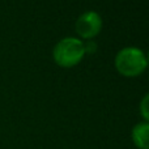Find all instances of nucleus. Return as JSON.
Here are the masks:
<instances>
[{
	"mask_svg": "<svg viewBox=\"0 0 149 149\" xmlns=\"http://www.w3.org/2000/svg\"><path fill=\"white\" fill-rule=\"evenodd\" d=\"M84 50H85V54H86V52L94 54L95 50H97V45H95V42H93L92 39H89V41H86L84 43Z\"/></svg>",
	"mask_w": 149,
	"mask_h": 149,
	"instance_id": "6",
	"label": "nucleus"
},
{
	"mask_svg": "<svg viewBox=\"0 0 149 149\" xmlns=\"http://www.w3.org/2000/svg\"><path fill=\"white\" fill-rule=\"evenodd\" d=\"M84 55V42L73 37L60 39L52 50V58L55 63L63 68H71L79 64Z\"/></svg>",
	"mask_w": 149,
	"mask_h": 149,
	"instance_id": "1",
	"label": "nucleus"
},
{
	"mask_svg": "<svg viewBox=\"0 0 149 149\" xmlns=\"http://www.w3.org/2000/svg\"><path fill=\"white\" fill-rule=\"evenodd\" d=\"M147 62H148V64H149V51H148V56H147Z\"/></svg>",
	"mask_w": 149,
	"mask_h": 149,
	"instance_id": "7",
	"label": "nucleus"
},
{
	"mask_svg": "<svg viewBox=\"0 0 149 149\" xmlns=\"http://www.w3.org/2000/svg\"><path fill=\"white\" fill-rule=\"evenodd\" d=\"M74 28H76V33L81 38L89 41L100 34L102 29V18L97 12L89 10V12L82 13L77 18Z\"/></svg>",
	"mask_w": 149,
	"mask_h": 149,
	"instance_id": "3",
	"label": "nucleus"
},
{
	"mask_svg": "<svg viewBox=\"0 0 149 149\" xmlns=\"http://www.w3.org/2000/svg\"><path fill=\"white\" fill-rule=\"evenodd\" d=\"M131 139L139 149H149V123L141 122L132 128Z\"/></svg>",
	"mask_w": 149,
	"mask_h": 149,
	"instance_id": "4",
	"label": "nucleus"
},
{
	"mask_svg": "<svg viewBox=\"0 0 149 149\" xmlns=\"http://www.w3.org/2000/svg\"><path fill=\"white\" fill-rule=\"evenodd\" d=\"M140 114L144 118V120L149 123V93L144 95V98L140 102Z\"/></svg>",
	"mask_w": 149,
	"mask_h": 149,
	"instance_id": "5",
	"label": "nucleus"
},
{
	"mask_svg": "<svg viewBox=\"0 0 149 149\" xmlns=\"http://www.w3.org/2000/svg\"><path fill=\"white\" fill-rule=\"evenodd\" d=\"M148 67L147 56L137 47H124L115 56V68L126 77L139 76Z\"/></svg>",
	"mask_w": 149,
	"mask_h": 149,
	"instance_id": "2",
	"label": "nucleus"
}]
</instances>
